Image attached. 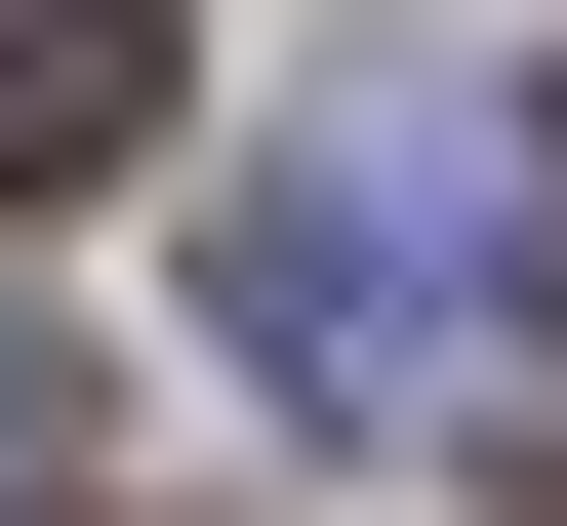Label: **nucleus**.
I'll return each mask as SVG.
<instances>
[{"label": "nucleus", "instance_id": "2", "mask_svg": "<svg viewBox=\"0 0 567 526\" xmlns=\"http://www.w3.org/2000/svg\"><path fill=\"white\" fill-rule=\"evenodd\" d=\"M122 122H163V0H0V203H82Z\"/></svg>", "mask_w": 567, "mask_h": 526}, {"label": "nucleus", "instance_id": "1", "mask_svg": "<svg viewBox=\"0 0 567 526\" xmlns=\"http://www.w3.org/2000/svg\"><path fill=\"white\" fill-rule=\"evenodd\" d=\"M486 283H527V122L486 82H324L203 203V364L244 405H486Z\"/></svg>", "mask_w": 567, "mask_h": 526}, {"label": "nucleus", "instance_id": "3", "mask_svg": "<svg viewBox=\"0 0 567 526\" xmlns=\"http://www.w3.org/2000/svg\"><path fill=\"white\" fill-rule=\"evenodd\" d=\"M446 445H527V486H567V283H486V405Z\"/></svg>", "mask_w": 567, "mask_h": 526}]
</instances>
